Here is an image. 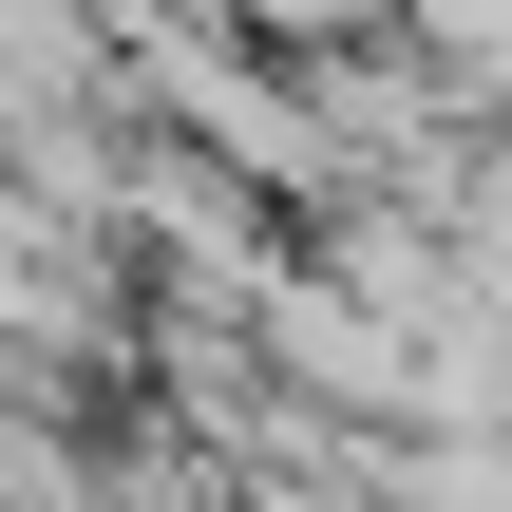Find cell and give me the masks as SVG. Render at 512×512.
Segmentation results:
<instances>
[{"instance_id":"1","label":"cell","mask_w":512,"mask_h":512,"mask_svg":"<svg viewBox=\"0 0 512 512\" xmlns=\"http://www.w3.org/2000/svg\"><path fill=\"white\" fill-rule=\"evenodd\" d=\"M247 19H361V0H247Z\"/></svg>"}]
</instances>
